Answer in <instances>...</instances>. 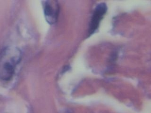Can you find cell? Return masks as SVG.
Masks as SVG:
<instances>
[{"label": "cell", "instance_id": "3", "mask_svg": "<svg viewBox=\"0 0 151 113\" xmlns=\"http://www.w3.org/2000/svg\"><path fill=\"white\" fill-rule=\"evenodd\" d=\"M44 14L46 21L50 24L56 22L59 13V6L55 1H47L43 4Z\"/></svg>", "mask_w": 151, "mask_h": 113}, {"label": "cell", "instance_id": "2", "mask_svg": "<svg viewBox=\"0 0 151 113\" xmlns=\"http://www.w3.org/2000/svg\"><path fill=\"white\" fill-rule=\"evenodd\" d=\"M107 11V6L104 2H101L96 6L90 22L88 31L89 35L95 33L97 30L101 21L106 14Z\"/></svg>", "mask_w": 151, "mask_h": 113}, {"label": "cell", "instance_id": "1", "mask_svg": "<svg viewBox=\"0 0 151 113\" xmlns=\"http://www.w3.org/2000/svg\"><path fill=\"white\" fill-rule=\"evenodd\" d=\"M21 59L22 53L17 47L8 46L4 49L0 53V80H11Z\"/></svg>", "mask_w": 151, "mask_h": 113}]
</instances>
